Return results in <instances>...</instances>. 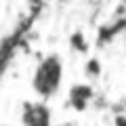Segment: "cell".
<instances>
[{"label":"cell","mask_w":126,"mask_h":126,"mask_svg":"<svg viewBox=\"0 0 126 126\" xmlns=\"http://www.w3.org/2000/svg\"><path fill=\"white\" fill-rule=\"evenodd\" d=\"M63 82V61L59 55H48L36 65L32 86L42 99H48L59 90Z\"/></svg>","instance_id":"cell-1"},{"label":"cell","mask_w":126,"mask_h":126,"mask_svg":"<svg viewBox=\"0 0 126 126\" xmlns=\"http://www.w3.org/2000/svg\"><path fill=\"white\" fill-rule=\"evenodd\" d=\"M23 126H50V109L42 101H30L23 105Z\"/></svg>","instance_id":"cell-2"},{"label":"cell","mask_w":126,"mask_h":126,"mask_svg":"<svg viewBox=\"0 0 126 126\" xmlns=\"http://www.w3.org/2000/svg\"><path fill=\"white\" fill-rule=\"evenodd\" d=\"M90 101H93V88L90 86H86V84L72 86V90H69V103L74 105V109L84 111Z\"/></svg>","instance_id":"cell-3"},{"label":"cell","mask_w":126,"mask_h":126,"mask_svg":"<svg viewBox=\"0 0 126 126\" xmlns=\"http://www.w3.org/2000/svg\"><path fill=\"white\" fill-rule=\"evenodd\" d=\"M72 46H74V48H78V50H82V53H84V50H88V44L84 42V36H82L80 32L72 36Z\"/></svg>","instance_id":"cell-4"},{"label":"cell","mask_w":126,"mask_h":126,"mask_svg":"<svg viewBox=\"0 0 126 126\" xmlns=\"http://www.w3.org/2000/svg\"><path fill=\"white\" fill-rule=\"evenodd\" d=\"M86 74L88 76H99L101 74V65L97 59H88V63H86Z\"/></svg>","instance_id":"cell-5"},{"label":"cell","mask_w":126,"mask_h":126,"mask_svg":"<svg viewBox=\"0 0 126 126\" xmlns=\"http://www.w3.org/2000/svg\"><path fill=\"white\" fill-rule=\"evenodd\" d=\"M113 124H116V126H126V116H116Z\"/></svg>","instance_id":"cell-6"}]
</instances>
